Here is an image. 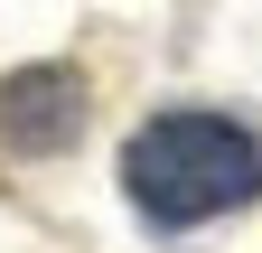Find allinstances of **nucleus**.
I'll list each match as a JSON object with an SVG mask.
<instances>
[{
    "label": "nucleus",
    "instance_id": "1",
    "mask_svg": "<svg viewBox=\"0 0 262 253\" xmlns=\"http://www.w3.org/2000/svg\"><path fill=\"white\" fill-rule=\"evenodd\" d=\"M122 187L150 225H206V216H234L262 197V141L225 113H159L122 141Z\"/></svg>",
    "mask_w": 262,
    "mask_h": 253
},
{
    "label": "nucleus",
    "instance_id": "2",
    "mask_svg": "<svg viewBox=\"0 0 262 253\" xmlns=\"http://www.w3.org/2000/svg\"><path fill=\"white\" fill-rule=\"evenodd\" d=\"M75 132H84V75L75 66H19V75H0V150L56 160Z\"/></svg>",
    "mask_w": 262,
    "mask_h": 253
}]
</instances>
